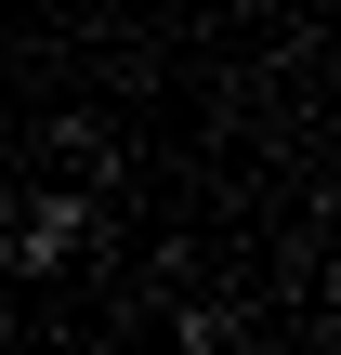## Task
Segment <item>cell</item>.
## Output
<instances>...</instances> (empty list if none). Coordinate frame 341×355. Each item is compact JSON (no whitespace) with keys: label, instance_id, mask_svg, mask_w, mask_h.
Returning <instances> with one entry per match:
<instances>
[{"label":"cell","instance_id":"1","mask_svg":"<svg viewBox=\"0 0 341 355\" xmlns=\"http://www.w3.org/2000/svg\"><path fill=\"white\" fill-rule=\"evenodd\" d=\"M92 250H105V184H92V171H66V184H39V198L0 211V277H13V290L66 277V263H92Z\"/></svg>","mask_w":341,"mask_h":355}]
</instances>
